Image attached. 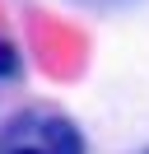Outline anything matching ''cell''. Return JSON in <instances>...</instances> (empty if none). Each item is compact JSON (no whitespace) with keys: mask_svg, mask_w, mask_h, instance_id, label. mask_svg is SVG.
Returning <instances> with one entry per match:
<instances>
[{"mask_svg":"<svg viewBox=\"0 0 149 154\" xmlns=\"http://www.w3.org/2000/svg\"><path fill=\"white\" fill-rule=\"evenodd\" d=\"M37 145H42L47 154H89V145H84V131L70 122V117H37Z\"/></svg>","mask_w":149,"mask_h":154,"instance_id":"1","label":"cell"},{"mask_svg":"<svg viewBox=\"0 0 149 154\" xmlns=\"http://www.w3.org/2000/svg\"><path fill=\"white\" fill-rule=\"evenodd\" d=\"M0 79H19V47L0 33Z\"/></svg>","mask_w":149,"mask_h":154,"instance_id":"2","label":"cell"},{"mask_svg":"<svg viewBox=\"0 0 149 154\" xmlns=\"http://www.w3.org/2000/svg\"><path fill=\"white\" fill-rule=\"evenodd\" d=\"M0 154H47V149H42V145H37V140H28V145L19 140V145H5V149H0Z\"/></svg>","mask_w":149,"mask_h":154,"instance_id":"3","label":"cell"},{"mask_svg":"<svg viewBox=\"0 0 149 154\" xmlns=\"http://www.w3.org/2000/svg\"><path fill=\"white\" fill-rule=\"evenodd\" d=\"M144 154H149V149H144Z\"/></svg>","mask_w":149,"mask_h":154,"instance_id":"4","label":"cell"}]
</instances>
